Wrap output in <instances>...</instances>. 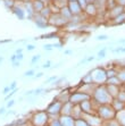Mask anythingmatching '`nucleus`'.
Instances as JSON below:
<instances>
[{"label": "nucleus", "mask_w": 125, "mask_h": 126, "mask_svg": "<svg viewBox=\"0 0 125 126\" xmlns=\"http://www.w3.org/2000/svg\"><path fill=\"white\" fill-rule=\"evenodd\" d=\"M91 99L94 101V103L97 106H100V105H108V103H110L113 98L108 94L105 84H100L96 86L92 95H91Z\"/></svg>", "instance_id": "1"}, {"label": "nucleus", "mask_w": 125, "mask_h": 126, "mask_svg": "<svg viewBox=\"0 0 125 126\" xmlns=\"http://www.w3.org/2000/svg\"><path fill=\"white\" fill-rule=\"evenodd\" d=\"M96 114L101 118L102 122H105V120L115 119V117H116V111L114 110V108L111 107L110 103H108V105L98 106V107H97Z\"/></svg>", "instance_id": "2"}, {"label": "nucleus", "mask_w": 125, "mask_h": 126, "mask_svg": "<svg viewBox=\"0 0 125 126\" xmlns=\"http://www.w3.org/2000/svg\"><path fill=\"white\" fill-rule=\"evenodd\" d=\"M50 122V116L46 110H40V111L33 112L32 117L30 118V123L32 126H48Z\"/></svg>", "instance_id": "3"}, {"label": "nucleus", "mask_w": 125, "mask_h": 126, "mask_svg": "<svg viewBox=\"0 0 125 126\" xmlns=\"http://www.w3.org/2000/svg\"><path fill=\"white\" fill-rule=\"evenodd\" d=\"M91 77H92V83H94L96 85L105 84L107 81L106 69L102 67H97L96 69L91 70Z\"/></svg>", "instance_id": "4"}, {"label": "nucleus", "mask_w": 125, "mask_h": 126, "mask_svg": "<svg viewBox=\"0 0 125 126\" xmlns=\"http://www.w3.org/2000/svg\"><path fill=\"white\" fill-rule=\"evenodd\" d=\"M61 107H63V102L55 98V99L48 105L46 111L48 112V115H49L50 117H51V116L59 117V116H60V112H61Z\"/></svg>", "instance_id": "5"}, {"label": "nucleus", "mask_w": 125, "mask_h": 126, "mask_svg": "<svg viewBox=\"0 0 125 126\" xmlns=\"http://www.w3.org/2000/svg\"><path fill=\"white\" fill-rule=\"evenodd\" d=\"M48 23H49V25H54L56 27H61V26H64V25H67L68 21H67L66 18L63 17L59 13H54L48 18Z\"/></svg>", "instance_id": "6"}, {"label": "nucleus", "mask_w": 125, "mask_h": 126, "mask_svg": "<svg viewBox=\"0 0 125 126\" xmlns=\"http://www.w3.org/2000/svg\"><path fill=\"white\" fill-rule=\"evenodd\" d=\"M91 95H89L88 93L85 92H82V91H75V92H72L70 94V102H72L73 105H80L81 102L85 101V100L90 99Z\"/></svg>", "instance_id": "7"}, {"label": "nucleus", "mask_w": 125, "mask_h": 126, "mask_svg": "<svg viewBox=\"0 0 125 126\" xmlns=\"http://www.w3.org/2000/svg\"><path fill=\"white\" fill-rule=\"evenodd\" d=\"M80 107H81V109H82V112L88 115V114H96L97 107H98V106H97L96 103H94V101L90 98V99H88L80 103Z\"/></svg>", "instance_id": "8"}, {"label": "nucleus", "mask_w": 125, "mask_h": 126, "mask_svg": "<svg viewBox=\"0 0 125 126\" xmlns=\"http://www.w3.org/2000/svg\"><path fill=\"white\" fill-rule=\"evenodd\" d=\"M67 7H68V9H70L71 13L73 14V16H75V15H81L82 13H83V9L81 8V6L79 5L77 1H68Z\"/></svg>", "instance_id": "9"}, {"label": "nucleus", "mask_w": 125, "mask_h": 126, "mask_svg": "<svg viewBox=\"0 0 125 126\" xmlns=\"http://www.w3.org/2000/svg\"><path fill=\"white\" fill-rule=\"evenodd\" d=\"M33 17H34L35 25H36L39 29H46L47 26H49L48 19H46L44 17H42L40 14H34V15H33Z\"/></svg>", "instance_id": "10"}, {"label": "nucleus", "mask_w": 125, "mask_h": 126, "mask_svg": "<svg viewBox=\"0 0 125 126\" xmlns=\"http://www.w3.org/2000/svg\"><path fill=\"white\" fill-rule=\"evenodd\" d=\"M59 120L61 123V126H75V119L73 116H67V115H60Z\"/></svg>", "instance_id": "11"}, {"label": "nucleus", "mask_w": 125, "mask_h": 126, "mask_svg": "<svg viewBox=\"0 0 125 126\" xmlns=\"http://www.w3.org/2000/svg\"><path fill=\"white\" fill-rule=\"evenodd\" d=\"M106 86V90H107L108 94L110 95L113 99L117 98L118 95V92H119V89H121V85H110V84H105Z\"/></svg>", "instance_id": "12"}, {"label": "nucleus", "mask_w": 125, "mask_h": 126, "mask_svg": "<svg viewBox=\"0 0 125 126\" xmlns=\"http://www.w3.org/2000/svg\"><path fill=\"white\" fill-rule=\"evenodd\" d=\"M83 12L88 15V16H90V17H94L97 14H98V8L94 3H88L87 7L83 9Z\"/></svg>", "instance_id": "13"}, {"label": "nucleus", "mask_w": 125, "mask_h": 126, "mask_svg": "<svg viewBox=\"0 0 125 126\" xmlns=\"http://www.w3.org/2000/svg\"><path fill=\"white\" fill-rule=\"evenodd\" d=\"M73 105L70 101H66V102H63V107H61V112L60 115H67V116H72V111H73Z\"/></svg>", "instance_id": "14"}, {"label": "nucleus", "mask_w": 125, "mask_h": 126, "mask_svg": "<svg viewBox=\"0 0 125 126\" xmlns=\"http://www.w3.org/2000/svg\"><path fill=\"white\" fill-rule=\"evenodd\" d=\"M111 107L114 108V110L115 111H121V110H123V109H125V103L123 102V101H121V100H118L117 98H115V99L111 100L110 102Z\"/></svg>", "instance_id": "15"}, {"label": "nucleus", "mask_w": 125, "mask_h": 126, "mask_svg": "<svg viewBox=\"0 0 125 126\" xmlns=\"http://www.w3.org/2000/svg\"><path fill=\"white\" fill-rule=\"evenodd\" d=\"M47 3H44L42 0H33L32 1V7L33 10H34V14H39V13L44 8Z\"/></svg>", "instance_id": "16"}, {"label": "nucleus", "mask_w": 125, "mask_h": 126, "mask_svg": "<svg viewBox=\"0 0 125 126\" xmlns=\"http://www.w3.org/2000/svg\"><path fill=\"white\" fill-rule=\"evenodd\" d=\"M59 14H60L64 18H66L68 22H70L71 19H72V17H73V14L71 13V10L68 9V7H67V6L61 7V8L59 9Z\"/></svg>", "instance_id": "17"}, {"label": "nucleus", "mask_w": 125, "mask_h": 126, "mask_svg": "<svg viewBox=\"0 0 125 126\" xmlns=\"http://www.w3.org/2000/svg\"><path fill=\"white\" fill-rule=\"evenodd\" d=\"M115 119L118 122L121 126H125V109H123V110H121V111L116 112V117H115Z\"/></svg>", "instance_id": "18"}, {"label": "nucleus", "mask_w": 125, "mask_h": 126, "mask_svg": "<svg viewBox=\"0 0 125 126\" xmlns=\"http://www.w3.org/2000/svg\"><path fill=\"white\" fill-rule=\"evenodd\" d=\"M13 12L16 15V17H17L18 19H20V21L25 18V10H24L23 8H20V7H14V8H13Z\"/></svg>", "instance_id": "19"}, {"label": "nucleus", "mask_w": 125, "mask_h": 126, "mask_svg": "<svg viewBox=\"0 0 125 126\" xmlns=\"http://www.w3.org/2000/svg\"><path fill=\"white\" fill-rule=\"evenodd\" d=\"M39 14H40L41 16H42V17L46 18V19H48V18H49L50 16H51L53 12H51V8H50L49 5H46V6H44V8L42 9V10H41V12L39 13Z\"/></svg>", "instance_id": "20"}, {"label": "nucleus", "mask_w": 125, "mask_h": 126, "mask_svg": "<svg viewBox=\"0 0 125 126\" xmlns=\"http://www.w3.org/2000/svg\"><path fill=\"white\" fill-rule=\"evenodd\" d=\"M105 84H110V85H123L122 81L118 79V76H114V77H109L107 79Z\"/></svg>", "instance_id": "21"}, {"label": "nucleus", "mask_w": 125, "mask_h": 126, "mask_svg": "<svg viewBox=\"0 0 125 126\" xmlns=\"http://www.w3.org/2000/svg\"><path fill=\"white\" fill-rule=\"evenodd\" d=\"M117 99L121 100V101H123V102L125 103V86H124V85H121V89H119Z\"/></svg>", "instance_id": "22"}, {"label": "nucleus", "mask_w": 125, "mask_h": 126, "mask_svg": "<svg viewBox=\"0 0 125 126\" xmlns=\"http://www.w3.org/2000/svg\"><path fill=\"white\" fill-rule=\"evenodd\" d=\"M118 74V70L116 68H109V69H106V75H107V79L109 77H114V76H117Z\"/></svg>", "instance_id": "23"}, {"label": "nucleus", "mask_w": 125, "mask_h": 126, "mask_svg": "<svg viewBox=\"0 0 125 126\" xmlns=\"http://www.w3.org/2000/svg\"><path fill=\"white\" fill-rule=\"evenodd\" d=\"M75 126H90V125L88 124V122L83 118V116H82V117L75 119Z\"/></svg>", "instance_id": "24"}, {"label": "nucleus", "mask_w": 125, "mask_h": 126, "mask_svg": "<svg viewBox=\"0 0 125 126\" xmlns=\"http://www.w3.org/2000/svg\"><path fill=\"white\" fill-rule=\"evenodd\" d=\"M101 126H121V125H119V123L116 119H110V120H105V122H102Z\"/></svg>", "instance_id": "25"}, {"label": "nucleus", "mask_w": 125, "mask_h": 126, "mask_svg": "<svg viewBox=\"0 0 125 126\" xmlns=\"http://www.w3.org/2000/svg\"><path fill=\"white\" fill-rule=\"evenodd\" d=\"M114 23H115V24H123V23H125V13L114 18Z\"/></svg>", "instance_id": "26"}, {"label": "nucleus", "mask_w": 125, "mask_h": 126, "mask_svg": "<svg viewBox=\"0 0 125 126\" xmlns=\"http://www.w3.org/2000/svg\"><path fill=\"white\" fill-rule=\"evenodd\" d=\"M64 81H66V77H65V76L58 77V79H56V81H55V82L53 83V86H54V88H55V86H56V88H57V86H59V85H60L61 83L64 82Z\"/></svg>", "instance_id": "27"}, {"label": "nucleus", "mask_w": 125, "mask_h": 126, "mask_svg": "<svg viewBox=\"0 0 125 126\" xmlns=\"http://www.w3.org/2000/svg\"><path fill=\"white\" fill-rule=\"evenodd\" d=\"M117 76H118V79L122 81V83L125 82V68H123V69H119V70H118V74H117Z\"/></svg>", "instance_id": "28"}, {"label": "nucleus", "mask_w": 125, "mask_h": 126, "mask_svg": "<svg viewBox=\"0 0 125 126\" xmlns=\"http://www.w3.org/2000/svg\"><path fill=\"white\" fill-rule=\"evenodd\" d=\"M106 53H107V48H102L101 50L98 51V55H97V56H98L99 59H102L106 57Z\"/></svg>", "instance_id": "29"}, {"label": "nucleus", "mask_w": 125, "mask_h": 126, "mask_svg": "<svg viewBox=\"0 0 125 126\" xmlns=\"http://www.w3.org/2000/svg\"><path fill=\"white\" fill-rule=\"evenodd\" d=\"M48 126H61V123H60V120H59V117H57L56 119L50 120L49 124H48Z\"/></svg>", "instance_id": "30"}, {"label": "nucleus", "mask_w": 125, "mask_h": 126, "mask_svg": "<svg viewBox=\"0 0 125 126\" xmlns=\"http://www.w3.org/2000/svg\"><path fill=\"white\" fill-rule=\"evenodd\" d=\"M34 74H35L34 69H29V70H26V72L24 73L23 76L24 77H32V76H34Z\"/></svg>", "instance_id": "31"}, {"label": "nucleus", "mask_w": 125, "mask_h": 126, "mask_svg": "<svg viewBox=\"0 0 125 126\" xmlns=\"http://www.w3.org/2000/svg\"><path fill=\"white\" fill-rule=\"evenodd\" d=\"M14 0H5V5H6V7H8V8H10V9H13L15 7V5H14Z\"/></svg>", "instance_id": "32"}, {"label": "nucleus", "mask_w": 125, "mask_h": 126, "mask_svg": "<svg viewBox=\"0 0 125 126\" xmlns=\"http://www.w3.org/2000/svg\"><path fill=\"white\" fill-rule=\"evenodd\" d=\"M40 59H41V55H35V56H33L32 59H31V65H34L35 63H38Z\"/></svg>", "instance_id": "33"}, {"label": "nucleus", "mask_w": 125, "mask_h": 126, "mask_svg": "<svg viewBox=\"0 0 125 126\" xmlns=\"http://www.w3.org/2000/svg\"><path fill=\"white\" fill-rule=\"evenodd\" d=\"M56 36H57V34H56L55 32H53V33H49V34L42 35V36H41V39H53V38H56Z\"/></svg>", "instance_id": "34"}, {"label": "nucleus", "mask_w": 125, "mask_h": 126, "mask_svg": "<svg viewBox=\"0 0 125 126\" xmlns=\"http://www.w3.org/2000/svg\"><path fill=\"white\" fill-rule=\"evenodd\" d=\"M108 38H109V36L106 35V34H100V35H98V36L96 38V40H98V41H106Z\"/></svg>", "instance_id": "35"}, {"label": "nucleus", "mask_w": 125, "mask_h": 126, "mask_svg": "<svg viewBox=\"0 0 125 126\" xmlns=\"http://www.w3.org/2000/svg\"><path fill=\"white\" fill-rule=\"evenodd\" d=\"M43 93V88H39V89H35L34 92H33V95L36 97V95H40V94Z\"/></svg>", "instance_id": "36"}, {"label": "nucleus", "mask_w": 125, "mask_h": 126, "mask_svg": "<svg viewBox=\"0 0 125 126\" xmlns=\"http://www.w3.org/2000/svg\"><path fill=\"white\" fill-rule=\"evenodd\" d=\"M76 1L79 2V5L81 6L82 9H84L85 7H87V5H88V1H87V0H76Z\"/></svg>", "instance_id": "37"}, {"label": "nucleus", "mask_w": 125, "mask_h": 126, "mask_svg": "<svg viewBox=\"0 0 125 126\" xmlns=\"http://www.w3.org/2000/svg\"><path fill=\"white\" fill-rule=\"evenodd\" d=\"M57 79H58V76H57V75H54V76H50L44 83H46V84H49V83H51V82H55Z\"/></svg>", "instance_id": "38"}, {"label": "nucleus", "mask_w": 125, "mask_h": 126, "mask_svg": "<svg viewBox=\"0 0 125 126\" xmlns=\"http://www.w3.org/2000/svg\"><path fill=\"white\" fill-rule=\"evenodd\" d=\"M17 90H18V89H15V90H12V91H10V93H9L8 95H6V98H5V100H6V101H7V100H8V99H10V98H12L13 95H14V94L16 93V92H17Z\"/></svg>", "instance_id": "39"}, {"label": "nucleus", "mask_w": 125, "mask_h": 126, "mask_svg": "<svg viewBox=\"0 0 125 126\" xmlns=\"http://www.w3.org/2000/svg\"><path fill=\"white\" fill-rule=\"evenodd\" d=\"M43 49L47 50V51H50V50L54 49V46H53V44H49V43H48V44H44V46H43Z\"/></svg>", "instance_id": "40"}, {"label": "nucleus", "mask_w": 125, "mask_h": 126, "mask_svg": "<svg viewBox=\"0 0 125 126\" xmlns=\"http://www.w3.org/2000/svg\"><path fill=\"white\" fill-rule=\"evenodd\" d=\"M42 68H51V62H50V60H47V62L42 65Z\"/></svg>", "instance_id": "41"}, {"label": "nucleus", "mask_w": 125, "mask_h": 126, "mask_svg": "<svg viewBox=\"0 0 125 126\" xmlns=\"http://www.w3.org/2000/svg\"><path fill=\"white\" fill-rule=\"evenodd\" d=\"M35 48H36V47H35L34 44H27V46H26V50H27V51H33V50H35Z\"/></svg>", "instance_id": "42"}, {"label": "nucleus", "mask_w": 125, "mask_h": 126, "mask_svg": "<svg viewBox=\"0 0 125 126\" xmlns=\"http://www.w3.org/2000/svg\"><path fill=\"white\" fill-rule=\"evenodd\" d=\"M9 88H10V90H15V89H17V82H16V81H13L12 84L9 85Z\"/></svg>", "instance_id": "43"}, {"label": "nucleus", "mask_w": 125, "mask_h": 126, "mask_svg": "<svg viewBox=\"0 0 125 126\" xmlns=\"http://www.w3.org/2000/svg\"><path fill=\"white\" fill-rule=\"evenodd\" d=\"M10 91H12V90H10V88H9V85H7V86H5V88H3L2 93L3 94H7V93H9Z\"/></svg>", "instance_id": "44"}, {"label": "nucleus", "mask_w": 125, "mask_h": 126, "mask_svg": "<svg viewBox=\"0 0 125 126\" xmlns=\"http://www.w3.org/2000/svg\"><path fill=\"white\" fill-rule=\"evenodd\" d=\"M116 3L118 5V6L125 7V0H116Z\"/></svg>", "instance_id": "45"}, {"label": "nucleus", "mask_w": 125, "mask_h": 126, "mask_svg": "<svg viewBox=\"0 0 125 126\" xmlns=\"http://www.w3.org/2000/svg\"><path fill=\"white\" fill-rule=\"evenodd\" d=\"M12 64H13V67H14V68L19 67V66H20V62H18V60H15V62L12 63Z\"/></svg>", "instance_id": "46"}, {"label": "nucleus", "mask_w": 125, "mask_h": 126, "mask_svg": "<svg viewBox=\"0 0 125 126\" xmlns=\"http://www.w3.org/2000/svg\"><path fill=\"white\" fill-rule=\"evenodd\" d=\"M16 59H17L18 62H22L24 59V56H23V53H18V55H16Z\"/></svg>", "instance_id": "47"}, {"label": "nucleus", "mask_w": 125, "mask_h": 126, "mask_svg": "<svg viewBox=\"0 0 125 126\" xmlns=\"http://www.w3.org/2000/svg\"><path fill=\"white\" fill-rule=\"evenodd\" d=\"M33 92H34V90H29V91H26L25 93H24V95H25V97H30V95H33Z\"/></svg>", "instance_id": "48"}, {"label": "nucleus", "mask_w": 125, "mask_h": 126, "mask_svg": "<svg viewBox=\"0 0 125 126\" xmlns=\"http://www.w3.org/2000/svg\"><path fill=\"white\" fill-rule=\"evenodd\" d=\"M14 105H15V100H10V101H8V103H7V108H12Z\"/></svg>", "instance_id": "49"}, {"label": "nucleus", "mask_w": 125, "mask_h": 126, "mask_svg": "<svg viewBox=\"0 0 125 126\" xmlns=\"http://www.w3.org/2000/svg\"><path fill=\"white\" fill-rule=\"evenodd\" d=\"M43 76V73H42V72H40V73H36L34 75V79H40V77H42Z\"/></svg>", "instance_id": "50"}, {"label": "nucleus", "mask_w": 125, "mask_h": 126, "mask_svg": "<svg viewBox=\"0 0 125 126\" xmlns=\"http://www.w3.org/2000/svg\"><path fill=\"white\" fill-rule=\"evenodd\" d=\"M72 53H73V50H70V49L65 50V51H64V55H66V56H67V55H72Z\"/></svg>", "instance_id": "51"}, {"label": "nucleus", "mask_w": 125, "mask_h": 126, "mask_svg": "<svg viewBox=\"0 0 125 126\" xmlns=\"http://www.w3.org/2000/svg\"><path fill=\"white\" fill-rule=\"evenodd\" d=\"M15 53H16V55H18V53H23V49H22V48H18V49H16Z\"/></svg>", "instance_id": "52"}, {"label": "nucleus", "mask_w": 125, "mask_h": 126, "mask_svg": "<svg viewBox=\"0 0 125 126\" xmlns=\"http://www.w3.org/2000/svg\"><path fill=\"white\" fill-rule=\"evenodd\" d=\"M15 60H17L16 59V53H14V55H12V57H10V62H15Z\"/></svg>", "instance_id": "53"}, {"label": "nucleus", "mask_w": 125, "mask_h": 126, "mask_svg": "<svg viewBox=\"0 0 125 126\" xmlns=\"http://www.w3.org/2000/svg\"><path fill=\"white\" fill-rule=\"evenodd\" d=\"M5 112H6V108H5V107H1V108H0V115H3Z\"/></svg>", "instance_id": "54"}, {"label": "nucleus", "mask_w": 125, "mask_h": 126, "mask_svg": "<svg viewBox=\"0 0 125 126\" xmlns=\"http://www.w3.org/2000/svg\"><path fill=\"white\" fill-rule=\"evenodd\" d=\"M92 60H94V57L93 56H90L87 58V63H90V62H92Z\"/></svg>", "instance_id": "55"}, {"label": "nucleus", "mask_w": 125, "mask_h": 126, "mask_svg": "<svg viewBox=\"0 0 125 126\" xmlns=\"http://www.w3.org/2000/svg\"><path fill=\"white\" fill-rule=\"evenodd\" d=\"M61 64H63V63H58V64H56L55 66H54V68H58V67H60Z\"/></svg>", "instance_id": "56"}, {"label": "nucleus", "mask_w": 125, "mask_h": 126, "mask_svg": "<svg viewBox=\"0 0 125 126\" xmlns=\"http://www.w3.org/2000/svg\"><path fill=\"white\" fill-rule=\"evenodd\" d=\"M9 114H13V115H14V114H16V112L13 111V110H8V111H6V115H9Z\"/></svg>", "instance_id": "57"}, {"label": "nucleus", "mask_w": 125, "mask_h": 126, "mask_svg": "<svg viewBox=\"0 0 125 126\" xmlns=\"http://www.w3.org/2000/svg\"><path fill=\"white\" fill-rule=\"evenodd\" d=\"M118 43H125V39H121V40H118Z\"/></svg>", "instance_id": "58"}, {"label": "nucleus", "mask_w": 125, "mask_h": 126, "mask_svg": "<svg viewBox=\"0 0 125 126\" xmlns=\"http://www.w3.org/2000/svg\"><path fill=\"white\" fill-rule=\"evenodd\" d=\"M2 60H3V57H0V63L2 62Z\"/></svg>", "instance_id": "59"}, {"label": "nucleus", "mask_w": 125, "mask_h": 126, "mask_svg": "<svg viewBox=\"0 0 125 126\" xmlns=\"http://www.w3.org/2000/svg\"><path fill=\"white\" fill-rule=\"evenodd\" d=\"M67 1H76V0H67Z\"/></svg>", "instance_id": "60"}, {"label": "nucleus", "mask_w": 125, "mask_h": 126, "mask_svg": "<svg viewBox=\"0 0 125 126\" xmlns=\"http://www.w3.org/2000/svg\"><path fill=\"white\" fill-rule=\"evenodd\" d=\"M123 85H124V86H125V82H124V83H123Z\"/></svg>", "instance_id": "61"}, {"label": "nucleus", "mask_w": 125, "mask_h": 126, "mask_svg": "<svg viewBox=\"0 0 125 126\" xmlns=\"http://www.w3.org/2000/svg\"><path fill=\"white\" fill-rule=\"evenodd\" d=\"M51 1H57V0H51Z\"/></svg>", "instance_id": "62"}]
</instances>
